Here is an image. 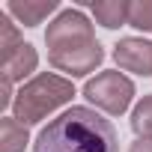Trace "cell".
Returning <instances> with one entry per match:
<instances>
[{
	"label": "cell",
	"mask_w": 152,
	"mask_h": 152,
	"mask_svg": "<svg viewBox=\"0 0 152 152\" xmlns=\"http://www.w3.org/2000/svg\"><path fill=\"white\" fill-rule=\"evenodd\" d=\"M33 152H119V137L102 113L69 107L39 131Z\"/></svg>",
	"instance_id": "1"
},
{
	"label": "cell",
	"mask_w": 152,
	"mask_h": 152,
	"mask_svg": "<svg viewBox=\"0 0 152 152\" xmlns=\"http://www.w3.org/2000/svg\"><path fill=\"white\" fill-rule=\"evenodd\" d=\"M48 45V63L69 78H84L96 72V66L104 60V51L93 33L90 18L81 9H63L45 30Z\"/></svg>",
	"instance_id": "2"
},
{
	"label": "cell",
	"mask_w": 152,
	"mask_h": 152,
	"mask_svg": "<svg viewBox=\"0 0 152 152\" xmlns=\"http://www.w3.org/2000/svg\"><path fill=\"white\" fill-rule=\"evenodd\" d=\"M72 96H75V87H72L69 78L42 72V75H36L33 81H27L15 93L12 110H15V119L21 125H36L48 113H54L57 107H63L66 102H72Z\"/></svg>",
	"instance_id": "3"
},
{
	"label": "cell",
	"mask_w": 152,
	"mask_h": 152,
	"mask_svg": "<svg viewBox=\"0 0 152 152\" xmlns=\"http://www.w3.org/2000/svg\"><path fill=\"white\" fill-rule=\"evenodd\" d=\"M84 96L104 113L119 116L128 110L131 99H134V84L125 78L122 72H99L96 78H90L84 84Z\"/></svg>",
	"instance_id": "4"
},
{
	"label": "cell",
	"mask_w": 152,
	"mask_h": 152,
	"mask_svg": "<svg viewBox=\"0 0 152 152\" xmlns=\"http://www.w3.org/2000/svg\"><path fill=\"white\" fill-rule=\"evenodd\" d=\"M113 60L122 72L152 78V42H146V39H137V36L119 39L113 45Z\"/></svg>",
	"instance_id": "5"
},
{
	"label": "cell",
	"mask_w": 152,
	"mask_h": 152,
	"mask_svg": "<svg viewBox=\"0 0 152 152\" xmlns=\"http://www.w3.org/2000/svg\"><path fill=\"white\" fill-rule=\"evenodd\" d=\"M57 9H60L57 0H9V3H6V12L15 15L18 24H24V27L42 24V21H45L51 12H57Z\"/></svg>",
	"instance_id": "6"
},
{
	"label": "cell",
	"mask_w": 152,
	"mask_h": 152,
	"mask_svg": "<svg viewBox=\"0 0 152 152\" xmlns=\"http://www.w3.org/2000/svg\"><path fill=\"white\" fill-rule=\"evenodd\" d=\"M36 63H39V54H36V48L30 45V42H24V45H18L6 60H3V66H0V78H6V81H24L30 72H36Z\"/></svg>",
	"instance_id": "7"
},
{
	"label": "cell",
	"mask_w": 152,
	"mask_h": 152,
	"mask_svg": "<svg viewBox=\"0 0 152 152\" xmlns=\"http://www.w3.org/2000/svg\"><path fill=\"white\" fill-rule=\"evenodd\" d=\"M90 9H93V15H96V21L102 27L116 30V27L128 24L131 3H128V0H96V3H90Z\"/></svg>",
	"instance_id": "8"
},
{
	"label": "cell",
	"mask_w": 152,
	"mask_h": 152,
	"mask_svg": "<svg viewBox=\"0 0 152 152\" xmlns=\"http://www.w3.org/2000/svg\"><path fill=\"white\" fill-rule=\"evenodd\" d=\"M27 143H30L27 125H21L15 116L0 119V152H24Z\"/></svg>",
	"instance_id": "9"
},
{
	"label": "cell",
	"mask_w": 152,
	"mask_h": 152,
	"mask_svg": "<svg viewBox=\"0 0 152 152\" xmlns=\"http://www.w3.org/2000/svg\"><path fill=\"white\" fill-rule=\"evenodd\" d=\"M131 128H134L137 137L152 140V93L143 96V99L137 102V107L131 110Z\"/></svg>",
	"instance_id": "10"
},
{
	"label": "cell",
	"mask_w": 152,
	"mask_h": 152,
	"mask_svg": "<svg viewBox=\"0 0 152 152\" xmlns=\"http://www.w3.org/2000/svg\"><path fill=\"white\" fill-rule=\"evenodd\" d=\"M18 45H24V39H21L18 27L12 24L9 12H0V60H6Z\"/></svg>",
	"instance_id": "11"
},
{
	"label": "cell",
	"mask_w": 152,
	"mask_h": 152,
	"mask_svg": "<svg viewBox=\"0 0 152 152\" xmlns=\"http://www.w3.org/2000/svg\"><path fill=\"white\" fill-rule=\"evenodd\" d=\"M128 24L143 33H152V0H134L128 9Z\"/></svg>",
	"instance_id": "12"
},
{
	"label": "cell",
	"mask_w": 152,
	"mask_h": 152,
	"mask_svg": "<svg viewBox=\"0 0 152 152\" xmlns=\"http://www.w3.org/2000/svg\"><path fill=\"white\" fill-rule=\"evenodd\" d=\"M12 102H15V93H12V81L0 78V110L12 107Z\"/></svg>",
	"instance_id": "13"
},
{
	"label": "cell",
	"mask_w": 152,
	"mask_h": 152,
	"mask_svg": "<svg viewBox=\"0 0 152 152\" xmlns=\"http://www.w3.org/2000/svg\"><path fill=\"white\" fill-rule=\"evenodd\" d=\"M128 152H152V140H143V137H137L134 143H131V149Z\"/></svg>",
	"instance_id": "14"
}]
</instances>
